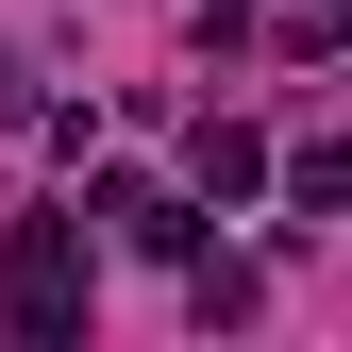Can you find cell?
<instances>
[{"label": "cell", "instance_id": "obj_1", "mask_svg": "<svg viewBox=\"0 0 352 352\" xmlns=\"http://www.w3.org/2000/svg\"><path fill=\"white\" fill-rule=\"evenodd\" d=\"M0 319H17V336H67V319H84V218H17V252H0Z\"/></svg>", "mask_w": 352, "mask_h": 352}, {"label": "cell", "instance_id": "obj_2", "mask_svg": "<svg viewBox=\"0 0 352 352\" xmlns=\"http://www.w3.org/2000/svg\"><path fill=\"white\" fill-rule=\"evenodd\" d=\"M101 218H118V235H135V252H185V201H168L151 168H101Z\"/></svg>", "mask_w": 352, "mask_h": 352}]
</instances>
